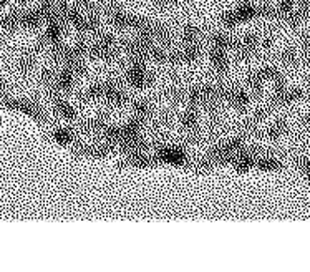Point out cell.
<instances>
[{"mask_svg": "<svg viewBox=\"0 0 310 272\" xmlns=\"http://www.w3.org/2000/svg\"><path fill=\"white\" fill-rule=\"evenodd\" d=\"M257 168L261 171H277L282 168V163L274 156H264L257 161Z\"/></svg>", "mask_w": 310, "mask_h": 272, "instance_id": "6da1fadb", "label": "cell"}, {"mask_svg": "<svg viewBox=\"0 0 310 272\" xmlns=\"http://www.w3.org/2000/svg\"><path fill=\"white\" fill-rule=\"evenodd\" d=\"M53 140L61 144V146H67V144H70L75 140V135L70 128H58L53 131Z\"/></svg>", "mask_w": 310, "mask_h": 272, "instance_id": "7a4b0ae2", "label": "cell"}, {"mask_svg": "<svg viewBox=\"0 0 310 272\" xmlns=\"http://www.w3.org/2000/svg\"><path fill=\"white\" fill-rule=\"evenodd\" d=\"M287 131V123L281 119V122H275L274 125L267 130V138L269 140H279V138Z\"/></svg>", "mask_w": 310, "mask_h": 272, "instance_id": "3957f363", "label": "cell"}, {"mask_svg": "<svg viewBox=\"0 0 310 272\" xmlns=\"http://www.w3.org/2000/svg\"><path fill=\"white\" fill-rule=\"evenodd\" d=\"M281 60L284 65H289V67H295L297 65V62H299V55H297V50L292 48V47H289L286 48L282 52L281 55Z\"/></svg>", "mask_w": 310, "mask_h": 272, "instance_id": "277c9868", "label": "cell"}, {"mask_svg": "<svg viewBox=\"0 0 310 272\" xmlns=\"http://www.w3.org/2000/svg\"><path fill=\"white\" fill-rule=\"evenodd\" d=\"M300 168H302L303 174H305V178H307L308 183H310V158H305V160H302Z\"/></svg>", "mask_w": 310, "mask_h": 272, "instance_id": "5b68a950", "label": "cell"}]
</instances>
